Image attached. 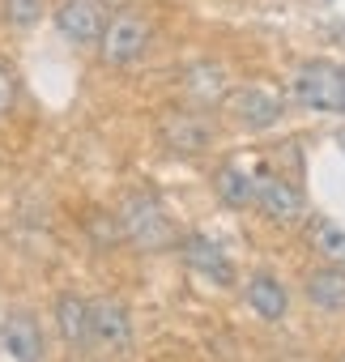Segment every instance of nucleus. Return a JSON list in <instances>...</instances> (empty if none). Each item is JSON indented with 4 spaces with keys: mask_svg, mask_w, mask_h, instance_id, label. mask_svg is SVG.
<instances>
[{
    "mask_svg": "<svg viewBox=\"0 0 345 362\" xmlns=\"http://www.w3.org/2000/svg\"><path fill=\"white\" fill-rule=\"evenodd\" d=\"M119 235L136 247V252H166L175 247V222L162 209V201L153 192H128L119 201Z\"/></svg>",
    "mask_w": 345,
    "mask_h": 362,
    "instance_id": "nucleus-1",
    "label": "nucleus"
},
{
    "mask_svg": "<svg viewBox=\"0 0 345 362\" xmlns=\"http://www.w3.org/2000/svg\"><path fill=\"white\" fill-rule=\"evenodd\" d=\"M286 94H290V103H298L307 111H345V69L307 60L294 69Z\"/></svg>",
    "mask_w": 345,
    "mask_h": 362,
    "instance_id": "nucleus-2",
    "label": "nucleus"
},
{
    "mask_svg": "<svg viewBox=\"0 0 345 362\" xmlns=\"http://www.w3.org/2000/svg\"><path fill=\"white\" fill-rule=\"evenodd\" d=\"M149 35H153V30H149V18H141V13H132V9H119V13L103 26V39H98L103 64L124 69V64L141 60L145 47H149Z\"/></svg>",
    "mask_w": 345,
    "mask_h": 362,
    "instance_id": "nucleus-3",
    "label": "nucleus"
},
{
    "mask_svg": "<svg viewBox=\"0 0 345 362\" xmlns=\"http://www.w3.org/2000/svg\"><path fill=\"white\" fill-rule=\"evenodd\" d=\"M226 107L230 115L243 124V128H273L281 119V94L273 86H239L226 94Z\"/></svg>",
    "mask_w": 345,
    "mask_h": 362,
    "instance_id": "nucleus-4",
    "label": "nucleus"
},
{
    "mask_svg": "<svg viewBox=\"0 0 345 362\" xmlns=\"http://www.w3.org/2000/svg\"><path fill=\"white\" fill-rule=\"evenodd\" d=\"M256 205H260L277 226H294V222L307 214L303 192L290 184V179L273 175V170H260V175H256Z\"/></svg>",
    "mask_w": 345,
    "mask_h": 362,
    "instance_id": "nucleus-5",
    "label": "nucleus"
},
{
    "mask_svg": "<svg viewBox=\"0 0 345 362\" xmlns=\"http://www.w3.org/2000/svg\"><path fill=\"white\" fill-rule=\"evenodd\" d=\"M90 324H94V345L107 354H124L132 345V320L119 298H90Z\"/></svg>",
    "mask_w": 345,
    "mask_h": 362,
    "instance_id": "nucleus-6",
    "label": "nucleus"
},
{
    "mask_svg": "<svg viewBox=\"0 0 345 362\" xmlns=\"http://www.w3.org/2000/svg\"><path fill=\"white\" fill-rule=\"evenodd\" d=\"M158 136H162V145L170 153H201L214 141V128L197 111H166L158 119Z\"/></svg>",
    "mask_w": 345,
    "mask_h": 362,
    "instance_id": "nucleus-7",
    "label": "nucleus"
},
{
    "mask_svg": "<svg viewBox=\"0 0 345 362\" xmlns=\"http://www.w3.org/2000/svg\"><path fill=\"white\" fill-rule=\"evenodd\" d=\"M103 5L98 0H60V9H56V30L69 39V43H77V47H86V43H98L103 39Z\"/></svg>",
    "mask_w": 345,
    "mask_h": 362,
    "instance_id": "nucleus-8",
    "label": "nucleus"
},
{
    "mask_svg": "<svg viewBox=\"0 0 345 362\" xmlns=\"http://www.w3.org/2000/svg\"><path fill=\"white\" fill-rule=\"evenodd\" d=\"M180 86H184V98L197 103V107L226 103V94H230V77H226V69L214 64V60H197V64H188L184 77H180Z\"/></svg>",
    "mask_w": 345,
    "mask_h": 362,
    "instance_id": "nucleus-9",
    "label": "nucleus"
},
{
    "mask_svg": "<svg viewBox=\"0 0 345 362\" xmlns=\"http://www.w3.org/2000/svg\"><path fill=\"white\" fill-rule=\"evenodd\" d=\"M180 252H184L188 269H197V273L209 277L214 286H230V281H235V264L226 260V252H222L214 239H205V235H188V239L180 243Z\"/></svg>",
    "mask_w": 345,
    "mask_h": 362,
    "instance_id": "nucleus-10",
    "label": "nucleus"
},
{
    "mask_svg": "<svg viewBox=\"0 0 345 362\" xmlns=\"http://www.w3.org/2000/svg\"><path fill=\"white\" fill-rule=\"evenodd\" d=\"M56 324H60V341L77 354L94 345V324H90V303L81 294H64L56 303Z\"/></svg>",
    "mask_w": 345,
    "mask_h": 362,
    "instance_id": "nucleus-11",
    "label": "nucleus"
},
{
    "mask_svg": "<svg viewBox=\"0 0 345 362\" xmlns=\"http://www.w3.org/2000/svg\"><path fill=\"white\" fill-rule=\"evenodd\" d=\"M303 294L311 307L320 311H345V269L328 264V269H315L307 281H303Z\"/></svg>",
    "mask_w": 345,
    "mask_h": 362,
    "instance_id": "nucleus-12",
    "label": "nucleus"
},
{
    "mask_svg": "<svg viewBox=\"0 0 345 362\" xmlns=\"http://www.w3.org/2000/svg\"><path fill=\"white\" fill-rule=\"evenodd\" d=\"M0 341H5V349L18 362H39V324L26 311H18V315H9L0 324Z\"/></svg>",
    "mask_w": 345,
    "mask_h": 362,
    "instance_id": "nucleus-13",
    "label": "nucleus"
},
{
    "mask_svg": "<svg viewBox=\"0 0 345 362\" xmlns=\"http://www.w3.org/2000/svg\"><path fill=\"white\" fill-rule=\"evenodd\" d=\"M214 188H218V201L222 205H230V209H247V205H256V175H247L243 166H222L218 175H214Z\"/></svg>",
    "mask_w": 345,
    "mask_h": 362,
    "instance_id": "nucleus-14",
    "label": "nucleus"
},
{
    "mask_svg": "<svg viewBox=\"0 0 345 362\" xmlns=\"http://www.w3.org/2000/svg\"><path fill=\"white\" fill-rule=\"evenodd\" d=\"M247 303H252V311L256 315H264V320H281L286 315V307H290V298H286V286L277 281V277H269V273H256L252 281H247Z\"/></svg>",
    "mask_w": 345,
    "mask_h": 362,
    "instance_id": "nucleus-15",
    "label": "nucleus"
},
{
    "mask_svg": "<svg viewBox=\"0 0 345 362\" xmlns=\"http://www.w3.org/2000/svg\"><path fill=\"white\" fill-rule=\"evenodd\" d=\"M307 239H311L315 256H324L328 264L345 269V230H341V226H332V222H311Z\"/></svg>",
    "mask_w": 345,
    "mask_h": 362,
    "instance_id": "nucleus-16",
    "label": "nucleus"
},
{
    "mask_svg": "<svg viewBox=\"0 0 345 362\" xmlns=\"http://www.w3.org/2000/svg\"><path fill=\"white\" fill-rule=\"evenodd\" d=\"M43 18V0H5V22L18 30H30Z\"/></svg>",
    "mask_w": 345,
    "mask_h": 362,
    "instance_id": "nucleus-17",
    "label": "nucleus"
},
{
    "mask_svg": "<svg viewBox=\"0 0 345 362\" xmlns=\"http://www.w3.org/2000/svg\"><path fill=\"white\" fill-rule=\"evenodd\" d=\"M13 94H18V73L0 60V111H9L13 107Z\"/></svg>",
    "mask_w": 345,
    "mask_h": 362,
    "instance_id": "nucleus-18",
    "label": "nucleus"
},
{
    "mask_svg": "<svg viewBox=\"0 0 345 362\" xmlns=\"http://www.w3.org/2000/svg\"><path fill=\"white\" fill-rule=\"evenodd\" d=\"M98 5H107V9H124L128 0H98Z\"/></svg>",
    "mask_w": 345,
    "mask_h": 362,
    "instance_id": "nucleus-19",
    "label": "nucleus"
},
{
    "mask_svg": "<svg viewBox=\"0 0 345 362\" xmlns=\"http://www.w3.org/2000/svg\"><path fill=\"white\" fill-rule=\"evenodd\" d=\"M341 362H345V358H341Z\"/></svg>",
    "mask_w": 345,
    "mask_h": 362,
    "instance_id": "nucleus-20",
    "label": "nucleus"
}]
</instances>
